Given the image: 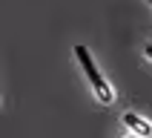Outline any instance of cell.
Returning a JSON list of instances; mask_svg holds the SVG:
<instances>
[{
    "label": "cell",
    "instance_id": "1",
    "mask_svg": "<svg viewBox=\"0 0 152 138\" xmlns=\"http://www.w3.org/2000/svg\"><path fill=\"white\" fill-rule=\"evenodd\" d=\"M77 60L83 63V69H86V75H89V81H92V86L98 89V95H101V101H112V89H109V84L103 81L101 75H98V69H95V63H92V58H89V52L83 49V46H77Z\"/></svg>",
    "mask_w": 152,
    "mask_h": 138
},
{
    "label": "cell",
    "instance_id": "2",
    "mask_svg": "<svg viewBox=\"0 0 152 138\" xmlns=\"http://www.w3.org/2000/svg\"><path fill=\"white\" fill-rule=\"evenodd\" d=\"M124 121H126V127L132 129L135 135L152 138V127H149V124H146V121H141V118H138V115H135V112H126V115H124Z\"/></svg>",
    "mask_w": 152,
    "mask_h": 138
},
{
    "label": "cell",
    "instance_id": "4",
    "mask_svg": "<svg viewBox=\"0 0 152 138\" xmlns=\"http://www.w3.org/2000/svg\"><path fill=\"white\" fill-rule=\"evenodd\" d=\"M129 138H138V135H129Z\"/></svg>",
    "mask_w": 152,
    "mask_h": 138
},
{
    "label": "cell",
    "instance_id": "3",
    "mask_svg": "<svg viewBox=\"0 0 152 138\" xmlns=\"http://www.w3.org/2000/svg\"><path fill=\"white\" fill-rule=\"evenodd\" d=\"M146 55H149V58H152V46H146Z\"/></svg>",
    "mask_w": 152,
    "mask_h": 138
},
{
    "label": "cell",
    "instance_id": "5",
    "mask_svg": "<svg viewBox=\"0 0 152 138\" xmlns=\"http://www.w3.org/2000/svg\"><path fill=\"white\" fill-rule=\"evenodd\" d=\"M149 3H152V0H149Z\"/></svg>",
    "mask_w": 152,
    "mask_h": 138
}]
</instances>
